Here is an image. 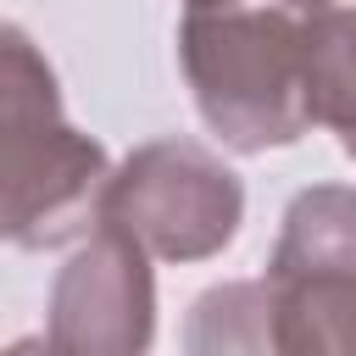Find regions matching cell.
Wrapping results in <instances>:
<instances>
[{
    "label": "cell",
    "instance_id": "obj_7",
    "mask_svg": "<svg viewBox=\"0 0 356 356\" xmlns=\"http://www.w3.org/2000/svg\"><path fill=\"white\" fill-rule=\"evenodd\" d=\"M189 6H222V0H189ZM273 6H289V11H323L334 0H273Z\"/></svg>",
    "mask_w": 356,
    "mask_h": 356
},
{
    "label": "cell",
    "instance_id": "obj_2",
    "mask_svg": "<svg viewBox=\"0 0 356 356\" xmlns=\"http://www.w3.org/2000/svg\"><path fill=\"white\" fill-rule=\"evenodd\" d=\"M184 78L211 134L245 156L295 145L306 111V22L273 0L189 6L178 28Z\"/></svg>",
    "mask_w": 356,
    "mask_h": 356
},
{
    "label": "cell",
    "instance_id": "obj_5",
    "mask_svg": "<svg viewBox=\"0 0 356 356\" xmlns=\"http://www.w3.org/2000/svg\"><path fill=\"white\" fill-rule=\"evenodd\" d=\"M156 323V284L145 250L106 217H95L89 245L61 267L50 300L56 350H145Z\"/></svg>",
    "mask_w": 356,
    "mask_h": 356
},
{
    "label": "cell",
    "instance_id": "obj_4",
    "mask_svg": "<svg viewBox=\"0 0 356 356\" xmlns=\"http://www.w3.org/2000/svg\"><path fill=\"white\" fill-rule=\"evenodd\" d=\"M100 217L117 222L145 256L206 261L234 239L245 217V189L211 150L189 139H161L134 150L122 172L106 178Z\"/></svg>",
    "mask_w": 356,
    "mask_h": 356
},
{
    "label": "cell",
    "instance_id": "obj_6",
    "mask_svg": "<svg viewBox=\"0 0 356 356\" xmlns=\"http://www.w3.org/2000/svg\"><path fill=\"white\" fill-rule=\"evenodd\" d=\"M306 111L356 156V11L323 6L306 17Z\"/></svg>",
    "mask_w": 356,
    "mask_h": 356
},
{
    "label": "cell",
    "instance_id": "obj_3",
    "mask_svg": "<svg viewBox=\"0 0 356 356\" xmlns=\"http://www.w3.org/2000/svg\"><path fill=\"white\" fill-rule=\"evenodd\" d=\"M261 295L273 350H356V189L317 184L289 200Z\"/></svg>",
    "mask_w": 356,
    "mask_h": 356
},
{
    "label": "cell",
    "instance_id": "obj_1",
    "mask_svg": "<svg viewBox=\"0 0 356 356\" xmlns=\"http://www.w3.org/2000/svg\"><path fill=\"white\" fill-rule=\"evenodd\" d=\"M106 150L61 117L39 44L0 22V234L22 250L61 245L100 217Z\"/></svg>",
    "mask_w": 356,
    "mask_h": 356
}]
</instances>
